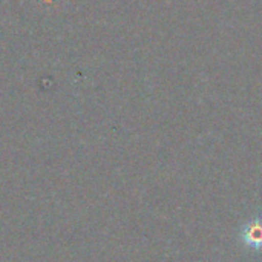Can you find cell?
<instances>
[{"mask_svg":"<svg viewBox=\"0 0 262 262\" xmlns=\"http://www.w3.org/2000/svg\"><path fill=\"white\" fill-rule=\"evenodd\" d=\"M241 241L252 250L262 252V218L256 216L241 229Z\"/></svg>","mask_w":262,"mask_h":262,"instance_id":"1","label":"cell"}]
</instances>
